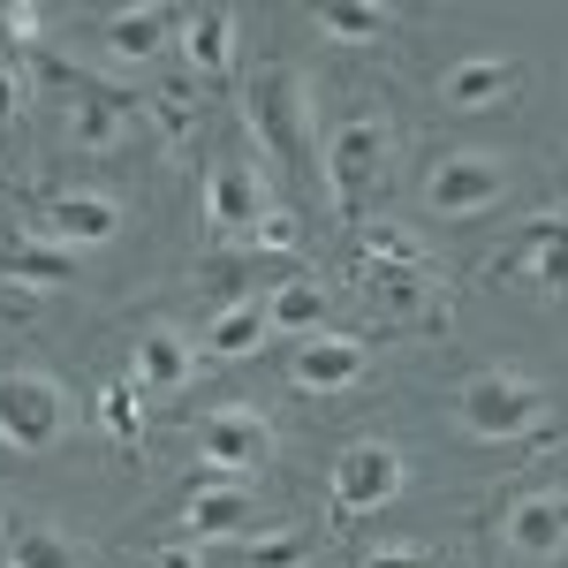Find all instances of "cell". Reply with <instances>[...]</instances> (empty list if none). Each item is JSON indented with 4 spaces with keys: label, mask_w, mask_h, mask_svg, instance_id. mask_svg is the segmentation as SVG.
<instances>
[{
    "label": "cell",
    "mask_w": 568,
    "mask_h": 568,
    "mask_svg": "<svg viewBox=\"0 0 568 568\" xmlns=\"http://www.w3.org/2000/svg\"><path fill=\"white\" fill-rule=\"evenodd\" d=\"M99 425L122 439V447H136V439H144V417H136V387H130V379L99 387Z\"/></svg>",
    "instance_id": "27"
},
{
    "label": "cell",
    "mask_w": 568,
    "mask_h": 568,
    "mask_svg": "<svg viewBox=\"0 0 568 568\" xmlns=\"http://www.w3.org/2000/svg\"><path fill=\"white\" fill-rule=\"evenodd\" d=\"M500 538L524 554V561H554L568 554V493H516L508 500V516H500Z\"/></svg>",
    "instance_id": "13"
},
{
    "label": "cell",
    "mask_w": 568,
    "mask_h": 568,
    "mask_svg": "<svg viewBox=\"0 0 568 568\" xmlns=\"http://www.w3.org/2000/svg\"><path fill=\"white\" fill-rule=\"evenodd\" d=\"M0 273L23 281V288H69L84 273V258L61 251V243H39V235H16V243H0Z\"/></svg>",
    "instance_id": "21"
},
{
    "label": "cell",
    "mask_w": 568,
    "mask_h": 568,
    "mask_svg": "<svg viewBox=\"0 0 568 568\" xmlns=\"http://www.w3.org/2000/svg\"><path fill=\"white\" fill-rule=\"evenodd\" d=\"M265 334H273V318H265V296H243V304H227L205 326V342H197V364H243L251 349H265Z\"/></svg>",
    "instance_id": "19"
},
{
    "label": "cell",
    "mask_w": 568,
    "mask_h": 568,
    "mask_svg": "<svg viewBox=\"0 0 568 568\" xmlns=\"http://www.w3.org/2000/svg\"><path fill=\"white\" fill-rule=\"evenodd\" d=\"M364 568H433L425 546H379V554H364Z\"/></svg>",
    "instance_id": "30"
},
{
    "label": "cell",
    "mask_w": 568,
    "mask_h": 568,
    "mask_svg": "<svg viewBox=\"0 0 568 568\" xmlns=\"http://www.w3.org/2000/svg\"><path fill=\"white\" fill-rule=\"evenodd\" d=\"M372 372V342L364 334H304V342H288V387L296 394H342L356 387Z\"/></svg>",
    "instance_id": "10"
},
{
    "label": "cell",
    "mask_w": 568,
    "mask_h": 568,
    "mask_svg": "<svg viewBox=\"0 0 568 568\" xmlns=\"http://www.w3.org/2000/svg\"><path fill=\"white\" fill-rule=\"evenodd\" d=\"M136 106L152 114V130L168 136L175 152L190 144V130H197V106H190V91H182V84H175V91H152V99H136Z\"/></svg>",
    "instance_id": "26"
},
{
    "label": "cell",
    "mask_w": 568,
    "mask_h": 568,
    "mask_svg": "<svg viewBox=\"0 0 568 568\" xmlns=\"http://www.w3.org/2000/svg\"><path fill=\"white\" fill-rule=\"evenodd\" d=\"M197 455H205V478H251V470H265L273 455H281V433L265 425L251 402H220L213 417L197 425Z\"/></svg>",
    "instance_id": "7"
},
{
    "label": "cell",
    "mask_w": 568,
    "mask_h": 568,
    "mask_svg": "<svg viewBox=\"0 0 568 568\" xmlns=\"http://www.w3.org/2000/svg\"><path fill=\"white\" fill-rule=\"evenodd\" d=\"M265 213H273V190H265V175L251 160H213V168H205V227H213V235L251 243Z\"/></svg>",
    "instance_id": "9"
},
{
    "label": "cell",
    "mask_w": 568,
    "mask_h": 568,
    "mask_svg": "<svg viewBox=\"0 0 568 568\" xmlns=\"http://www.w3.org/2000/svg\"><path fill=\"white\" fill-rule=\"evenodd\" d=\"M243 122L265 144V160H281L288 175H304L311 160H318V144H311V84L296 69H281V61L258 69L243 84Z\"/></svg>",
    "instance_id": "2"
},
{
    "label": "cell",
    "mask_w": 568,
    "mask_h": 568,
    "mask_svg": "<svg viewBox=\"0 0 568 568\" xmlns=\"http://www.w3.org/2000/svg\"><path fill=\"white\" fill-rule=\"evenodd\" d=\"M190 372H197V342H190L182 326H144V334H136V356H130L136 402H144V394H182Z\"/></svg>",
    "instance_id": "16"
},
{
    "label": "cell",
    "mask_w": 568,
    "mask_h": 568,
    "mask_svg": "<svg viewBox=\"0 0 568 568\" xmlns=\"http://www.w3.org/2000/svg\"><path fill=\"white\" fill-rule=\"evenodd\" d=\"M31 235L84 258V251L122 235V197H106V190H45L39 205H31Z\"/></svg>",
    "instance_id": "8"
},
{
    "label": "cell",
    "mask_w": 568,
    "mask_h": 568,
    "mask_svg": "<svg viewBox=\"0 0 568 568\" xmlns=\"http://www.w3.org/2000/svg\"><path fill=\"white\" fill-rule=\"evenodd\" d=\"M0 190H8V175H0Z\"/></svg>",
    "instance_id": "34"
},
{
    "label": "cell",
    "mask_w": 568,
    "mask_h": 568,
    "mask_svg": "<svg viewBox=\"0 0 568 568\" xmlns=\"http://www.w3.org/2000/svg\"><path fill=\"white\" fill-rule=\"evenodd\" d=\"M364 296L387 326H433L439 304H447L433 265H372V258H364Z\"/></svg>",
    "instance_id": "11"
},
{
    "label": "cell",
    "mask_w": 568,
    "mask_h": 568,
    "mask_svg": "<svg viewBox=\"0 0 568 568\" xmlns=\"http://www.w3.org/2000/svg\"><path fill=\"white\" fill-rule=\"evenodd\" d=\"M387 8H372V0H326L318 8V31L326 39H342V45H372V39H387Z\"/></svg>",
    "instance_id": "23"
},
{
    "label": "cell",
    "mask_w": 568,
    "mask_h": 568,
    "mask_svg": "<svg viewBox=\"0 0 568 568\" xmlns=\"http://www.w3.org/2000/svg\"><path fill=\"white\" fill-rule=\"evenodd\" d=\"M326 311H334V288L326 281H281L273 296H265V318H273V334H288V342H304V334H326Z\"/></svg>",
    "instance_id": "20"
},
{
    "label": "cell",
    "mask_w": 568,
    "mask_h": 568,
    "mask_svg": "<svg viewBox=\"0 0 568 568\" xmlns=\"http://www.w3.org/2000/svg\"><path fill=\"white\" fill-rule=\"evenodd\" d=\"M546 409H554L546 387L530 372H516V364H485V372H470L455 387V417H463L470 439H530L546 425Z\"/></svg>",
    "instance_id": "4"
},
{
    "label": "cell",
    "mask_w": 568,
    "mask_h": 568,
    "mask_svg": "<svg viewBox=\"0 0 568 568\" xmlns=\"http://www.w3.org/2000/svg\"><path fill=\"white\" fill-rule=\"evenodd\" d=\"M251 251H273V258H296V251H304V220L288 213V205H273V213L258 220V235H251Z\"/></svg>",
    "instance_id": "28"
},
{
    "label": "cell",
    "mask_w": 568,
    "mask_h": 568,
    "mask_svg": "<svg viewBox=\"0 0 568 568\" xmlns=\"http://www.w3.org/2000/svg\"><path fill=\"white\" fill-rule=\"evenodd\" d=\"M182 16L175 8H106L99 16V45H106V61H122V69H144V61H160V45H175Z\"/></svg>",
    "instance_id": "14"
},
{
    "label": "cell",
    "mask_w": 568,
    "mask_h": 568,
    "mask_svg": "<svg viewBox=\"0 0 568 568\" xmlns=\"http://www.w3.org/2000/svg\"><path fill=\"white\" fill-rule=\"evenodd\" d=\"M508 182H516V160L508 152H485V144H455V152H439L425 182H417V197H425V213L447 220V227H463V220H485L500 197H508Z\"/></svg>",
    "instance_id": "3"
},
{
    "label": "cell",
    "mask_w": 568,
    "mask_h": 568,
    "mask_svg": "<svg viewBox=\"0 0 568 568\" xmlns=\"http://www.w3.org/2000/svg\"><path fill=\"white\" fill-rule=\"evenodd\" d=\"M182 61L205 77V84H220L227 69H235V8H182Z\"/></svg>",
    "instance_id": "18"
},
{
    "label": "cell",
    "mask_w": 568,
    "mask_h": 568,
    "mask_svg": "<svg viewBox=\"0 0 568 568\" xmlns=\"http://www.w3.org/2000/svg\"><path fill=\"white\" fill-rule=\"evenodd\" d=\"M516 84H524V61L516 53H463L439 77V106L447 114H485V106H508Z\"/></svg>",
    "instance_id": "12"
},
{
    "label": "cell",
    "mask_w": 568,
    "mask_h": 568,
    "mask_svg": "<svg viewBox=\"0 0 568 568\" xmlns=\"http://www.w3.org/2000/svg\"><path fill=\"white\" fill-rule=\"evenodd\" d=\"M326 168V197H334V213L364 227L372 220V197H379V182L394 168V122L387 114H342L334 130H326V152H318Z\"/></svg>",
    "instance_id": "1"
},
{
    "label": "cell",
    "mask_w": 568,
    "mask_h": 568,
    "mask_svg": "<svg viewBox=\"0 0 568 568\" xmlns=\"http://www.w3.org/2000/svg\"><path fill=\"white\" fill-rule=\"evenodd\" d=\"M144 568H205V561H197V546H190V538H168V546H160Z\"/></svg>",
    "instance_id": "32"
},
{
    "label": "cell",
    "mask_w": 568,
    "mask_h": 568,
    "mask_svg": "<svg viewBox=\"0 0 568 568\" xmlns=\"http://www.w3.org/2000/svg\"><path fill=\"white\" fill-rule=\"evenodd\" d=\"M500 273L530 281L538 296H568V213H538L524 227V243L500 258Z\"/></svg>",
    "instance_id": "15"
},
{
    "label": "cell",
    "mask_w": 568,
    "mask_h": 568,
    "mask_svg": "<svg viewBox=\"0 0 568 568\" xmlns=\"http://www.w3.org/2000/svg\"><path fill=\"white\" fill-rule=\"evenodd\" d=\"M364 258L372 265H433V251L402 220H364Z\"/></svg>",
    "instance_id": "24"
},
{
    "label": "cell",
    "mask_w": 568,
    "mask_h": 568,
    "mask_svg": "<svg viewBox=\"0 0 568 568\" xmlns=\"http://www.w3.org/2000/svg\"><path fill=\"white\" fill-rule=\"evenodd\" d=\"M0 23H8V39H23V45H39V31H45V16H39V8H8Z\"/></svg>",
    "instance_id": "31"
},
{
    "label": "cell",
    "mask_w": 568,
    "mask_h": 568,
    "mask_svg": "<svg viewBox=\"0 0 568 568\" xmlns=\"http://www.w3.org/2000/svg\"><path fill=\"white\" fill-rule=\"evenodd\" d=\"M61 433H69V394H61V379L39 372V364L0 372V439L16 455H45V447H61Z\"/></svg>",
    "instance_id": "6"
},
{
    "label": "cell",
    "mask_w": 568,
    "mask_h": 568,
    "mask_svg": "<svg viewBox=\"0 0 568 568\" xmlns=\"http://www.w3.org/2000/svg\"><path fill=\"white\" fill-rule=\"evenodd\" d=\"M258 524V493L235 478H205L190 493V508H182V530L190 538H243V530Z\"/></svg>",
    "instance_id": "17"
},
{
    "label": "cell",
    "mask_w": 568,
    "mask_h": 568,
    "mask_svg": "<svg viewBox=\"0 0 568 568\" xmlns=\"http://www.w3.org/2000/svg\"><path fill=\"white\" fill-rule=\"evenodd\" d=\"M235 568H311V530H265L235 554Z\"/></svg>",
    "instance_id": "25"
},
{
    "label": "cell",
    "mask_w": 568,
    "mask_h": 568,
    "mask_svg": "<svg viewBox=\"0 0 568 568\" xmlns=\"http://www.w3.org/2000/svg\"><path fill=\"white\" fill-rule=\"evenodd\" d=\"M23 106H31V69H16V61L0 53V130L23 122Z\"/></svg>",
    "instance_id": "29"
},
{
    "label": "cell",
    "mask_w": 568,
    "mask_h": 568,
    "mask_svg": "<svg viewBox=\"0 0 568 568\" xmlns=\"http://www.w3.org/2000/svg\"><path fill=\"white\" fill-rule=\"evenodd\" d=\"M402 485H409V463L394 439H349L326 470V508H334V524H364L387 500H402Z\"/></svg>",
    "instance_id": "5"
},
{
    "label": "cell",
    "mask_w": 568,
    "mask_h": 568,
    "mask_svg": "<svg viewBox=\"0 0 568 568\" xmlns=\"http://www.w3.org/2000/svg\"><path fill=\"white\" fill-rule=\"evenodd\" d=\"M8 568H84V561L53 524H16L8 530Z\"/></svg>",
    "instance_id": "22"
},
{
    "label": "cell",
    "mask_w": 568,
    "mask_h": 568,
    "mask_svg": "<svg viewBox=\"0 0 568 568\" xmlns=\"http://www.w3.org/2000/svg\"><path fill=\"white\" fill-rule=\"evenodd\" d=\"M8 530H16V524H8V516H0V546H8Z\"/></svg>",
    "instance_id": "33"
}]
</instances>
